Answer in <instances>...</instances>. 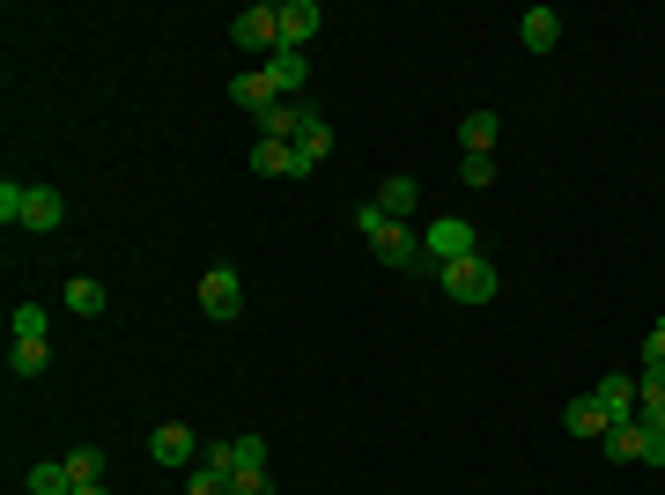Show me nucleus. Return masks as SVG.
<instances>
[{"instance_id": "f257e3e1", "label": "nucleus", "mask_w": 665, "mask_h": 495, "mask_svg": "<svg viewBox=\"0 0 665 495\" xmlns=\"http://www.w3.org/2000/svg\"><path fill=\"white\" fill-rule=\"evenodd\" d=\"M355 229H363L369 237V251H377V259H385V267H429V251H421V237L407 223H393V215H385V207H377V200H363V207H355Z\"/></svg>"}, {"instance_id": "f03ea898", "label": "nucleus", "mask_w": 665, "mask_h": 495, "mask_svg": "<svg viewBox=\"0 0 665 495\" xmlns=\"http://www.w3.org/2000/svg\"><path fill=\"white\" fill-rule=\"evenodd\" d=\"M437 281H443V297L451 303H489L503 281H495V267H489V251H473V259H451V267H437Z\"/></svg>"}, {"instance_id": "7ed1b4c3", "label": "nucleus", "mask_w": 665, "mask_h": 495, "mask_svg": "<svg viewBox=\"0 0 665 495\" xmlns=\"http://www.w3.org/2000/svg\"><path fill=\"white\" fill-rule=\"evenodd\" d=\"M421 251H429V267H451V259H473V251H481V237H473L466 215H437V223H429V237H421Z\"/></svg>"}, {"instance_id": "20e7f679", "label": "nucleus", "mask_w": 665, "mask_h": 495, "mask_svg": "<svg viewBox=\"0 0 665 495\" xmlns=\"http://www.w3.org/2000/svg\"><path fill=\"white\" fill-rule=\"evenodd\" d=\"M200 311H207V319H237V311H245V281H237V267H207L200 273Z\"/></svg>"}, {"instance_id": "39448f33", "label": "nucleus", "mask_w": 665, "mask_h": 495, "mask_svg": "<svg viewBox=\"0 0 665 495\" xmlns=\"http://www.w3.org/2000/svg\"><path fill=\"white\" fill-rule=\"evenodd\" d=\"M229 37H237V45L245 52H281V8H245V15H237V23H229Z\"/></svg>"}, {"instance_id": "423d86ee", "label": "nucleus", "mask_w": 665, "mask_h": 495, "mask_svg": "<svg viewBox=\"0 0 665 495\" xmlns=\"http://www.w3.org/2000/svg\"><path fill=\"white\" fill-rule=\"evenodd\" d=\"M200 451L207 444H200L185 421H163V429L148 437V459H155V466H200Z\"/></svg>"}, {"instance_id": "0eeeda50", "label": "nucleus", "mask_w": 665, "mask_h": 495, "mask_svg": "<svg viewBox=\"0 0 665 495\" xmlns=\"http://www.w3.org/2000/svg\"><path fill=\"white\" fill-rule=\"evenodd\" d=\"M289 149H296V177H311V171L325 163V155H333V126H325L319 111H311V119L296 126V141H289Z\"/></svg>"}, {"instance_id": "6e6552de", "label": "nucleus", "mask_w": 665, "mask_h": 495, "mask_svg": "<svg viewBox=\"0 0 665 495\" xmlns=\"http://www.w3.org/2000/svg\"><path fill=\"white\" fill-rule=\"evenodd\" d=\"M319 0H289V8H281V52H303L311 45V37H319Z\"/></svg>"}, {"instance_id": "1a4fd4ad", "label": "nucleus", "mask_w": 665, "mask_h": 495, "mask_svg": "<svg viewBox=\"0 0 665 495\" xmlns=\"http://www.w3.org/2000/svg\"><path fill=\"white\" fill-rule=\"evenodd\" d=\"M517 37H525V52H555L562 45V15L555 8H525L517 15Z\"/></svg>"}, {"instance_id": "9d476101", "label": "nucleus", "mask_w": 665, "mask_h": 495, "mask_svg": "<svg viewBox=\"0 0 665 495\" xmlns=\"http://www.w3.org/2000/svg\"><path fill=\"white\" fill-rule=\"evenodd\" d=\"M67 223V200L52 193V185H30V200H23V229H37V237H45V229H60Z\"/></svg>"}, {"instance_id": "9b49d317", "label": "nucleus", "mask_w": 665, "mask_h": 495, "mask_svg": "<svg viewBox=\"0 0 665 495\" xmlns=\"http://www.w3.org/2000/svg\"><path fill=\"white\" fill-rule=\"evenodd\" d=\"M636 429H665V370H636Z\"/></svg>"}, {"instance_id": "f8f14e48", "label": "nucleus", "mask_w": 665, "mask_h": 495, "mask_svg": "<svg viewBox=\"0 0 665 495\" xmlns=\"http://www.w3.org/2000/svg\"><path fill=\"white\" fill-rule=\"evenodd\" d=\"M229 97H237V104L251 111V119H259V111H273V104H281V89H273V75H267V67H251V75H237V82H229Z\"/></svg>"}, {"instance_id": "ddd939ff", "label": "nucleus", "mask_w": 665, "mask_h": 495, "mask_svg": "<svg viewBox=\"0 0 665 495\" xmlns=\"http://www.w3.org/2000/svg\"><path fill=\"white\" fill-rule=\"evenodd\" d=\"M599 407H607V421H636V377H599Z\"/></svg>"}, {"instance_id": "4468645a", "label": "nucleus", "mask_w": 665, "mask_h": 495, "mask_svg": "<svg viewBox=\"0 0 665 495\" xmlns=\"http://www.w3.org/2000/svg\"><path fill=\"white\" fill-rule=\"evenodd\" d=\"M267 75H273V89H281V97H303V82H311V60H303V52H273Z\"/></svg>"}, {"instance_id": "2eb2a0df", "label": "nucleus", "mask_w": 665, "mask_h": 495, "mask_svg": "<svg viewBox=\"0 0 665 495\" xmlns=\"http://www.w3.org/2000/svg\"><path fill=\"white\" fill-rule=\"evenodd\" d=\"M562 421H569V437H607V429H614V421H607V407H599V399H569L562 407Z\"/></svg>"}, {"instance_id": "dca6fc26", "label": "nucleus", "mask_w": 665, "mask_h": 495, "mask_svg": "<svg viewBox=\"0 0 665 495\" xmlns=\"http://www.w3.org/2000/svg\"><path fill=\"white\" fill-rule=\"evenodd\" d=\"M377 207H385L393 223H407V215L421 207V185H415V177H385V185H377Z\"/></svg>"}, {"instance_id": "f3484780", "label": "nucleus", "mask_w": 665, "mask_h": 495, "mask_svg": "<svg viewBox=\"0 0 665 495\" xmlns=\"http://www.w3.org/2000/svg\"><path fill=\"white\" fill-rule=\"evenodd\" d=\"M251 171L259 177H296V149L289 141H251Z\"/></svg>"}, {"instance_id": "a211bd4d", "label": "nucleus", "mask_w": 665, "mask_h": 495, "mask_svg": "<svg viewBox=\"0 0 665 495\" xmlns=\"http://www.w3.org/2000/svg\"><path fill=\"white\" fill-rule=\"evenodd\" d=\"M30 495H74L67 459H45V466H30Z\"/></svg>"}, {"instance_id": "6ab92c4d", "label": "nucleus", "mask_w": 665, "mask_h": 495, "mask_svg": "<svg viewBox=\"0 0 665 495\" xmlns=\"http://www.w3.org/2000/svg\"><path fill=\"white\" fill-rule=\"evenodd\" d=\"M459 141H466V155H495V111H466Z\"/></svg>"}, {"instance_id": "aec40b11", "label": "nucleus", "mask_w": 665, "mask_h": 495, "mask_svg": "<svg viewBox=\"0 0 665 495\" xmlns=\"http://www.w3.org/2000/svg\"><path fill=\"white\" fill-rule=\"evenodd\" d=\"M67 311L74 319H104V281H82V273H74L67 281Z\"/></svg>"}, {"instance_id": "412c9836", "label": "nucleus", "mask_w": 665, "mask_h": 495, "mask_svg": "<svg viewBox=\"0 0 665 495\" xmlns=\"http://www.w3.org/2000/svg\"><path fill=\"white\" fill-rule=\"evenodd\" d=\"M45 363H52V347H45V341H15V347H8V370H15V377H37Z\"/></svg>"}, {"instance_id": "4be33fe9", "label": "nucleus", "mask_w": 665, "mask_h": 495, "mask_svg": "<svg viewBox=\"0 0 665 495\" xmlns=\"http://www.w3.org/2000/svg\"><path fill=\"white\" fill-rule=\"evenodd\" d=\"M599 444H607V459H643V429H636V421H614Z\"/></svg>"}, {"instance_id": "5701e85b", "label": "nucleus", "mask_w": 665, "mask_h": 495, "mask_svg": "<svg viewBox=\"0 0 665 495\" xmlns=\"http://www.w3.org/2000/svg\"><path fill=\"white\" fill-rule=\"evenodd\" d=\"M67 473H74V488L104 481V451H97V444H74V451H67Z\"/></svg>"}, {"instance_id": "b1692460", "label": "nucleus", "mask_w": 665, "mask_h": 495, "mask_svg": "<svg viewBox=\"0 0 665 495\" xmlns=\"http://www.w3.org/2000/svg\"><path fill=\"white\" fill-rule=\"evenodd\" d=\"M200 473H215L222 488H229V481H237V444H207L200 451Z\"/></svg>"}, {"instance_id": "393cba45", "label": "nucleus", "mask_w": 665, "mask_h": 495, "mask_svg": "<svg viewBox=\"0 0 665 495\" xmlns=\"http://www.w3.org/2000/svg\"><path fill=\"white\" fill-rule=\"evenodd\" d=\"M23 200H30V185H15V177L0 185V223L8 229H23Z\"/></svg>"}, {"instance_id": "a878e982", "label": "nucleus", "mask_w": 665, "mask_h": 495, "mask_svg": "<svg viewBox=\"0 0 665 495\" xmlns=\"http://www.w3.org/2000/svg\"><path fill=\"white\" fill-rule=\"evenodd\" d=\"M45 311H37V303H15V341H45Z\"/></svg>"}, {"instance_id": "bb28decb", "label": "nucleus", "mask_w": 665, "mask_h": 495, "mask_svg": "<svg viewBox=\"0 0 665 495\" xmlns=\"http://www.w3.org/2000/svg\"><path fill=\"white\" fill-rule=\"evenodd\" d=\"M229 495H273V481L259 466H237V481H229Z\"/></svg>"}, {"instance_id": "cd10ccee", "label": "nucleus", "mask_w": 665, "mask_h": 495, "mask_svg": "<svg viewBox=\"0 0 665 495\" xmlns=\"http://www.w3.org/2000/svg\"><path fill=\"white\" fill-rule=\"evenodd\" d=\"M229 444H237V466H259V473H267V437H229Z\"/></svg>"}, {"instance_id": "c85d7f7f", "label": "nucleus", "mask_w": 665, "mask_h": 495, "mask_svg": "<svg viewBox=\"0 0 665 495\" xmlns=\"http://www.w3.org/2000/svg\"><path fill=\"white\" fill-rule=\"evenodd\" d=\"M466 185H495V155H466Z\"/></svg>"}, {"instance_id": "c756f323", "label": "nucleus", "mask_w": 665, "mask_h": 495, "mask_svg": "<svg viewBox=\"0 0 665 495\" xmlns=\"http://www.w3.org/2000/svg\"><path fill=\"white\" fill-rule=\"evenodd\" d=\"M643 370H665V333L651 325V341H643Z\"/></svg>"}, {"instance_id": "7c9ffc66", "label": "nucleus", "mask_w": 665, "mask_h": 495, "mask_svg": "<svg viewBox=\"0 0 665 495\" xmlns=\"http://www.w3.org/2000/svg\"><path fill=\"white\" fill-rule=\"evenodd\" d=\"M643 466H665V429H643Z\"/></svg>"}, {"instance_id": "2f4dec72", "label": "nucleus", "mask_w": 665, "mask_h": 495, "mask_svg": "<svg viewBox=\"0 0 665 495\" xmlns=\"http://www.w3.org/2000/svg\"><path fill=\"white\" fill-rule=\"evenodd\" d=\"M74 495H111V488H104V481H89V488H74Z\"/></svg>"}, {"instance_id": "473e14b6", "label": "nucleus", "mask_w": 665, "mask_h": 495, "mask_svg": "<svg viewBox=\"0 0 665 495\" xmlns=\"http://www.w3.org/2000/svg\"><path fill=\"white\" fill-rule=\"evenodd\" d=\"M658 333H665V319H658Z\"/></svg>"}]
</instances>
